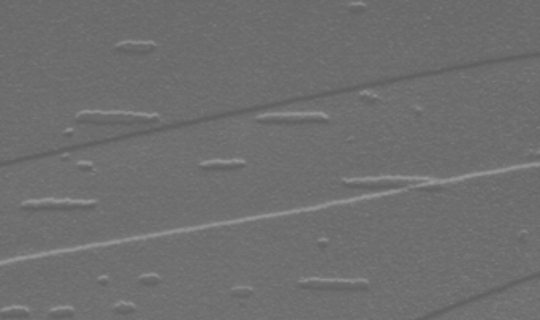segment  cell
Returning a JSON list of instances; mask_svg holds the SVG:
<instances>
[{
	"instance_id": "6da1fadb",
	"label": "cell",
	"mask_w": 540,
	"mask_h": 320,
	"mask_svg": "<svg viewBox=\"0 0 540 320\" xmlns=\"http://www.w3.org/2000/svg\"><path fill=\"white\" fill-rule=\"evenodd\" d=\"M78 124H94V125H152L160 124L162 117L159 114L147 113H102V111H81L76 114Z\"/></svg>"
},
{
	"instance_id": "7a4b0ae2",
	"label": "cell",
	"mask_w": 540,
	"mask_h": 320,
	"mask_svg": "<svg viewBox=\"0 0 540 320\" xmlns=\"http://www.w3.org/2000/svg\"><path fill=\"white\" fill-rule=\"evenodd\" d=\"M431 178L422 176H379V178H342L341 182L352 189H399L407 185H423Z\"/></svg>"
},
{
	"instance_id": "3957f363",
	"label": "cell",
	"mask_w": 540,
	"mask_h": 320,
	"mask_svg": "<svg viewBox=\"0 0 540 320\" xmlns=\"http://www.w3.org/2000/svg\"><path fill=\"white\" fill-rule=\"evenodd\" d=\"M296 285L303 290H334V292H366L369 290L368 279H299Z\"/></svg>"
},
{
	"instance_id": "277c9868",
	"label": "cell",
	"mask_w": 540,
	"mask_h": 320,
	"mask_svg": "<svg viewBox=\"0 0 540 320\" xmlns=\"http://www.w3.org/2000/svg\"><path fill=\"white\" fill-rule=\"evenodd\" d=\"M23 211H94L99 208L97 200H29L23 202L19 206Z\"/></svg>"
},
{
	"instance_id": "5b68a950",
	"label": "cell",
	"mask_w": 540,
	"mask_h": 320,
	"mask_svg": "<svg viewBox=\"0 0 540 320\" xmlns=\"http://www.w3.org/2000/svg\"><path fill=\"white\" fill-rule=\"evenodd\" d=\"M258 124H277V125H303V124H330L331 119L325 113H268L255 117Z\"/></svg>"
},
{
	"instance_id": "8992f818",
	"label": "cell",
	"mask_w": 540,
	"mask_h": 320,
	"mask_svg": "<svg viewBox=\"0 0 540 320\" xmlns=\"http://www.w3.org/2000/svg\"><path fill=\"white\" fill-rule=\"evenodd\" d=\"M246 160L243 159H232V160H206L198 163V168L203 171H214V173H222V171H236L243 170L246 167Z\"/></svg>"
},
{
	"instance_id": "52a82bcc",
	"label": "cell",
	"mask_w": 540,
	"mask_h": 320,
	"mask_svg": "<svg viewBox=\"0 0 540 320\" xmlns=\"http://www.w3.org/2000/svg\"><path fill=\"white\" fill-rule=\"evenodd\" d=\"M159 48L157 43L154 41H122L117 43L113 48L114 52H122V54H149Z\"/></svg>"
},
{
	"instance_id": "ba28073f",
	"label": "cell",
	"mask_w": 540,
	"mask_h": 320,
	"mask_svg": "<svg viewBox=\"0 0 540 320\" xmlns=\"http://www.w3.org/2000/svg\"><path fill=\"white\" fill-rule=\"evenodd\" d=\"M32 311L24 306H10L0 309V317L2 318H30Z\"/></svg>"
},
{
	"instance_id": "9c48e42d",
	"label": "cell",
	"mask_w": 540,
	"mask_h": 320,
	"mask_svg": "<svg viewBox=\"0 0 540 320\" xmlns=\"http://www.w3.org/2000/svg\"><path fill=\"white\" fill-rule=\"evenodd\" d=\"M76 311L71 306H60V307H52L48 311V317L52 320H62V318H71L74 317Z\"/></svg>"
},
{
	"instance_id": "30bf717a",
	"label": "cell",
	"mask_w": 540,
	"mask_h": 320,
	"mask_svg": "<svg viewBox=\"0 0 540 320\" xmlns=\"http://www.w3.org/2000/svg\"><path fill=\"white\" fill-rule=\"evenodd\" d=\"M230 295L233 298H240V300H247V298H251L255 295V290L252 289V287H247V285H238V287H233V289L230 290Z\"/></svg>"
},
{
	"instance_id": "8fae6325",
	"label": "cell",
	"mask_w": 540,
	"mask_h": 320,
	"mask_svg": "<svg viewBox=\"0 0 540 320\" xmlns=\"http://www.w3.org/2000/svg\"><path fill=\"white\" fill-rule=\"evenodd\" d=\"M358 98H360L363 103H366V105H379V103L383 102V98H382L380 95H377V94H374V92H368V91L358 92Z\"/></svg>"
},
{
	"instance_id": "7c38bea8",
	"label": "cell",
	"mask_w": 540,
	"mask_h": 320,
	"mask_svg": "<svg viewBox=\"0 0 540 320\" xmlns=\"http://www.w3.org/2000/svg\"><path fill=\"white\" fill-rule=\"evenodd\" d=\"M113 311H114L116 314H119V315H130V314H135L138 309H136V306H135L133 303H125V301H122V303L114 304Z\"/></svg>"
},
{
	"instance_id": "4fadbf2b",
	"label": "cell",
	"mask_w": 540,
	"mask_h": 320,
	"mask_svg": "<svg viewBox=\"0 0 540 320\" xmlns=\"http://www.w3.org/2000/svg\"><path fill=\"white\" fill-rule=\"evenodd\" d=\"M138 284L146 285V287H157L162 284V278L159 274H144L138 278Z\"/></svg>"
},
{
	"instance_id": "5bb4252c",
	"label": "cell",
	"mask_w": 540,
	"mask_h": 320,
	"mask_svg": "<svg viewBox=\"0 0 540 320\" xmlns=\"http://www.w3.org/2000/svg\"><path fill=\"white\" fill-rule=\"evenodd\" d=\"M347 10H349L350 13L358 15V13H364L366 10H368V5L363 4V2H353V4H349Z\"/></svg>"
},
{
	"instance_id": "9a60e30c",
	"label": "cell",
	"mask_w": 540,
	"mask_h": 320,
	"mask_svg": "<svg viewBox=\"0 0 540 320\" xmlns=\"http://www.w3.org/2000/svg\"><path fill=\"white\" fill-rule=\"evenodd\" d=\"M76 170L83 171V173H94L95 171V167L91 163V162H78L76 163Z\"/></svg>"
},
{
	"instance_id": "2e32d148",
	"label": "cell",
	"mask_w": 540,
	"mask_h": 320,
	"mask_svg": "<svg viewBox=\"0 0 540 320\" xmlns=\"http://www.w3.org/2000/svg\"><path fill=\"white\" fill-rule=\"evenodd\" d=\"M97 284H99V285H110L111 282H110V278H108V276H100V278L99 279H97Z\"/></svg>"
},
{
	"instance_id": "e0dca14e",
	"label": "cell",
	"mask_w": 540,
	"mask_h": 320,
	"mask_svg": "<svg viewBox=\"0 0 540 320\" xmlns=\"http://www.w3.org/2000/svg\"><path fill=\"white\" fill-rule=\"evenodd\" d=\"M317 246H319L320 249H327V247L330 246V241H328L327 238H322V239L317 241Z\"/></svg>"
},
{
	"instance_id": "ac0fdd59",
	"label": "cell",
	"mask_w": 540,
	"mask_h": 320,
	"mask_svg": "<svg viewBox=\"0 0 540 320\" xmlns=\"http://www.w3.org/2000/svg\"><path fill=\"white\" fill-rule=\"evenodd\" d=\"M63 135H67V137H71V135H73V130H71V129H67L65 132H63Z\"/></svg>"
},
{
	"instance_id": "d6986e66",
	"label": "cell",
	"mask_w": 540,
	"mask_h": 320,
	"mask_svg": "<svg viewBox=\"0 0 540 320\" xmlns=\"http://www.w3.org/2000/svg\"><path fill=\"white\" fill-rule=\"evenodd\" d=\"M60 160H63V162H68V160H70V156H62V157H60Z\"/></svg>"
}]
</instances>
